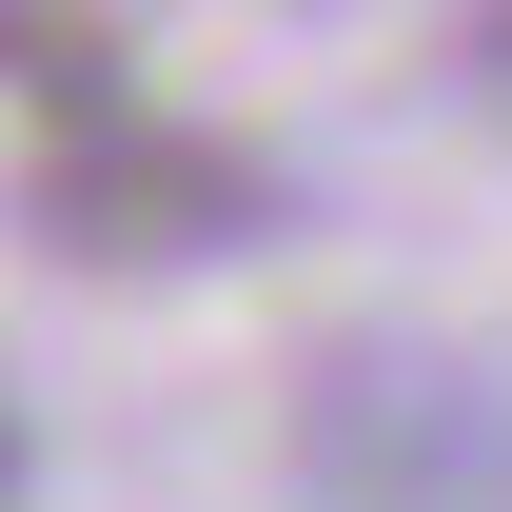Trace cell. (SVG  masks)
I'll return each instance as SVG.
<instances>
[{"label": "cell", "instance_id": "1", "mask_svg": "<svg viewBox=\"0 0 512 512\" xmlns=\"http://www.w3.org/2000/svg\"><path fill=\"white\" fill-rule=\"evenodd\" d=\"M0 493H20V434H0Z\"/></svg>", "mask_w": 512, "mask_h": 512}]
</instances>
